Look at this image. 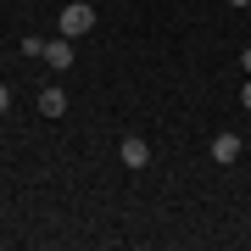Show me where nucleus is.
<instances>
[{
    "label": "nucleus",
    "instance_id": "obj_2",
    "mask_svg": "<svg viewBox=\"0 0 251 251\" xmlns=\"http://www.w3.org/2000/svg\"><path fill=\"white\" fill-rule=\"evenodd\" d=\"M45 67H50V73H67V67H73V39H67V34H56L50 45H45Z\"/></svg>",
    "mask_w": 251,
    "mask_h": 251
},
{
    "label": "nucleus",
    "instance_id": "obj_9",
    "mask_svg": "<svg viewBox=\"0 0 251 251\" xmlns=\"http://www.w3.org/2000/svg\"><path fill=\"white\" fill-rule=\"evenodd\" d=\"M229 6H251V0H229Z\"/></svg>",
    "mask_w": 251,
    "mask_h": 251
},
{
    "label": "nucleus",
    "instance_id": "obj_1",
    "mask_svg": "<svg viewBox=\"0 0 251 251\" xmlns=\"http://www.w3.org/2000/svg\"><path fill=\"white\" fill-rule=\"evenodd\" d=\"M56 28H62L67 39H78V34H90V28H95V6H90V0H73V6L62 11V17H56Z\"/></svg>",
    "mask_w": 251,
    "mask_h": 251
},
{
    "label": "nucleus",
    "instance_id": "obj_3",
    "mask_svg": "<svg viewBox=\"0 0 251 251\" xmlns=\"http://www.w3.org/2000/svg\"><path fill=\"white\" fill-rule=\"evenodd\" d=\"M117 156H123V168H145V162H151V145H145L140 134H128L123 145H117Z\"/></svg>",
    "mask_w": 251,
    "mask_h": 251
},
{
    "label": "nucleus",
    "instance_id": "obj_4",
    "mask_svg": "<svg viewBox=\"0 0 251 251\" xmlns=\"http://www.w3.org/2000/svg\"><path fill=\"white\" fill-rule=\"evenodd\" d=\"M240 145H246L240 134H218V140H212V162H224V168H229V162L240 156Z\"/></svg>",
    "mask_w": 251,
    "mask_h": 251
},
{
    "label": "nucleus",
    "instance_id": "obj_7",
    "mask_svg": "<svg viewBox=\"0 0 251 251\" xmlns=\"http://www.w3.org/2000/svg\"><path fill=\"white\" fill-rule=\"evenodd\" d=\"M11 106V90H6V84H0V112H6Z\"/></svg>",
    "mask_w": 251,
    "mask_h": 251
},
{
    "label": "nucleus",
    "instance_id": "obj_8",
    "mask_svg": "<svg viewBox=\"0 0 251 251\" xmlns=\"http://www.w3.org/2000/svg\"><path fill=\"white\" fill-rule=\"evenodd\" d=\"M240 67H246V78H251V50H246V56H240Z\"/></svg>",
    "mask_w": 251,
    "mask_h": 251
},
{
    "label": "nucleus",
    "instance_id": "obj_5",
    "mask_svg": "<svg viewBox=\"0 0 251 251\" xmlns=\"http://www.w3.org/2000/svg\"><path fill=\"white\" fill-rule=\"evenodd\" d=\"M39 112H45V117H62L67 112V90H62V84H50V90L39 95Z\"/></svg>",
    "mask_w": 251,
    "mask_h": 251
},
{
    "label": "nucleus",
    "instance_id": "obj_6",
    "mask_svg": "<svg viewBox=\"0 0 251 251\" xmlns=\"http://www.w3.org/2000/svg\"><path fill=\"white\" fill-rule=\"evenodd\" d=\"M240 106H246V112H251V78H246V90H240Z\"/></svg>",
    "mask_w": 251,
    "mask_h": 251
}]
</instances>
